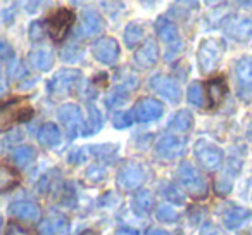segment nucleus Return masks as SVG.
Instances as JSON below:
<instances>
[{
	"label": "nucleus",
	"mask_w": 252,
	"mask_h": 235,
	"mask_svg": "<svg viewBox=\"0 0 252 235\" xmlns=\"http://www.w3.org/2000/svg\"><path fill=\"white\" fill-rule=\"evenodd\" d=\"M144 36H145L144 26H142L140 23H130V25L126 26L123 38H125V45L128 47V49H135V47L144 40Z\"/></svg>",
	"instance_id": "nucleus-27"
},
{
	"label": "nucleus",
	"mask_w": 252,
	"mask_h": 235,
	"mask_svg": "<svg viewBox=\"0 0 252 235\" xmlns=\"http://www.w3.org/2000/svg\"><path fill=\"white\" fill-rule=\"evenodd\" d=\"M28 33L33 42H38V40H42L43 36H45V26H43L42 21H33L32 25H30Z\"/></svg>",
	"instance_id": "nucleus-35"
},
{
	"label": "nucleus",
	"mask_w": 252,
	"mask_h": 235,
	"mask_svg": "<svg viewBox=\"0 0 252 235\" xmlns=\"http://www.w3.org/2000/svg\"><path fill=\"white\" fill-rule=\"evenodd\" d=\"M231 190V178H226V173H224L221 178H218L216 182V192L221 194V196H226Z\"/></svg>",
	"instance_id": "nucleus-38"
},
{
	"label": "nucleus",
	"mask_w": 252,
	"mask_h": 235,
	"mask_svg": "<svg viewBox=\"0 0 252 235\" xmlns=\"http://www.w3.org/2000/svg\"><path fill=\"white\" fill-rule=\"evenodd\" d=\"M87 178L90 180V182H98V180H102L104 178V168H102L98 163L92 165L90 168L87 169Z\"/></svg>",
	"instance_id": "nucleus-37"
},
{
	"label": "nucleus",
	"mask_w": 252,
	"mask_h": 235,
	"mask_svg": "<svg viewBox=\"0 0 252 235\" xmlns=\"http://www.w3.org/2000/svg\"><path fill=\"white\" fill-rule=\"evenodd\" d=\"M145 235H168L164 230H161V228H149L147 232H145Z\"/></svg>",
	"instance_id": "nucleus-46"
},
{
	"label": "nucleus",
	"mask_w": 252,
	"mask_h": 235,
	"mask_svg": "<svg viewBox=\"0 0 252 235\" xmlns=\"http://www.w3.org/2000/svg\"><path fill=\"white\" fill-rule=\"evenodd\" d=\"M151 88L154 92H158L161 97H164L166 101L171 102V104H178L182 101V88L171 76L156 74L154 78H151Z\"/></svg>",
	"instance_id": "nucleus-9"
},
{
	"label": "nucleus",
	"mask_w": 252,
	"mask_h": 235,
	"mask_svg": "<svg viewBox=\"0 0 252 235\" xmlns=\"http://www.w3.org/2000/svg\"><path fill=\"white\" fill-rule=\"evenodd\" d=\"M73 23H74V14L69 9H57L49 18L47 26H49V32H50V35H52V38L56 40V42H59V40H63L64 36L67 35V32H69V28L73 26Z\"/></svg>",
	"instance_id": "nucleus-10"
},
{
	"label": "nucleus",
	"mask_w": 252,
	"mask_h": 235,
	"mask_svg": "<svg viewBox=\"0 0 252 235\" xmlns=\"http://www.w3.org/2000/svg\"><path fill=\"white\" fill-rule=\"evenodd\" d=\"M158 59H159V47L154 40H147L133 56L135 64L138 67H142V69H149V67L156 66Z\"/></svg>",
	"instance_id": "nucleus-14"
},
{
	"label": "nucleus",
	"mask_w": 252,
	"mask_h": 235,
	"mask_svg": "<svg viewBox=\"0 0 252 235\" xmlns=\"http://www.w3.org/2000/svg\"><path fill=\"white\" fill-rule=\"evenodd\" d=\"M147 175H145V169L142 165L135 161H128L119 168L118 176H116V182L118 187L123 190H133L142 187V183L145 182Z\"/></svg>",
	"instance_id": "nucleus-4"
},
{
	"label": "nucleus",
	"mask_w": 252,
	"mask_h": 235,
	"mask_svg": "<svg viewBox=\"0 0 252 235\" xmlns=\"http://www.w3.org/2000/svg\"><path fill=\"white\" fill-rule=\"evenodd\" d=\"M85 156H87V151H85V149H76V151H73L69 154V161L73 163V165H78V163H83Z\"/></svg>",
	"instance_id": "nucleus-42"
},
{
	"label": "nucleus",
	"mask_w": 252,
	"mask_h": 235,
	"mask_svg": "<svg viewBox=\"0 0 252 235\" xmlns=\"http://www.w3.org/2000/svg\"><path fill=\"white\" fill-rule=\"evenodd\" d=\"M35 158H36V151L32 145H19V147H16L12 151V161L18 166H21V168L30 166L35 161Z\"/></svg>",
	"instance_id": "nucleus-29"
},
{
	"label": "nucleus",
	"mask_w": 252,
	"mask_h": 235,
	"mask_svg": "<svg viewBox=\"0 0 252 235\" xmlns=\"http://www.w3.org/2000/svg\"><path fill=\"white\" fill-rule=\"evenodd\" d=\"M61 123L66 127L69 138H74L78 134H81V128H83V114H81V109L76 104H66L59 109L57 112Z\"/></svg>",
	"instance_id": "nucleus-11"
},
{
	"label": "nucleus",
	"mask_w": 252,
	"mask_h": 235,
	"mask_svg": "<svg viewBox=\"0 0 252 235\" xmlns=\"http://www.w3.org/2000/svg\"><path fill=\"white\" fill-rule=\"evenodd\" d=\"M81 80V71L78 69H61L54 74V78L49 81V94L52 97H64L71 94L78 81Z\"/></svg>",
	"instance_id": "nucleus-3"
},
{
	"label": "nucleus",
	"mask_w": 252,
	"mask_h": 235,
	"mask_svg": "<svg viewBox=\"0 0 252 235\" xmlns=\"http://www.w3.org/2000/svg\"><path fill=\"white\" fill-rule=\"evenodd\" d=\"M154 196L149 190H138L137 196L133 197V209L142 216H147L152 209H154Z\"/></svg>",
	"instance_id": "nucleus-26"
},
{
	"label": "nucleus",
	"mask_w": 252,
	"mask_h": 235,
	"mask_svg": "<svg viewBox=\"0 0 252 235\" xmlns=\"http://www.w3.org/2000/svg\"><path fill=\"white\" fill-rule=\"evenodd\" d=\"M224 54V43L220 38H206L200 42L197 50V63H199L200 73L211 74L218 66Z\"/></svg>",
	"instance_id": "nucleus-2"
},
{
	"label": "nucleus",
	"mask_w": 252,
	"mask_h": 235,
	"mask_svg": "<svg viewBox=\"0 0 252 235\" xmlns=\"http://www.w3.org/2000/svg\"><path fill=\"white\" fill-rule=\"evenodd\" d=\"M133 120L138 123H149V121L159 120L164 112V105L152 97H144L135 104L133 107Z\"/></svg>",
	"instance_id": "nucleus-7"
},
{
	"label": "nucleus",
	"mask_w": 252,
	"mask_h": 235,
	"mask_svg": "<svg viewBox=\"0 0 252 235\" xmlns=\"http://www.w3.org/2000/svg\"><path fill=\"white\" fill-rule=\"evenodd\" d=\"M38 142L45 147H56L61 142V130L56 123H45L38 130Z\"/></svg>",
	"instance_id": "nucleus-23"
},
{
	"label": "nucleus",
	"mask_w": 252,
	"mask_h": 235,
	"mask_svg": "<svg viewBox=\"0 0 252 235\" xmlns=\"http://www.w3.org/2000/svg\"><path fill=\"white\" fill-rule=\"evenodd\" d=\"M23 76H26V67L23 66V63H14L9 67V78L11 80H19Z\"/></svg>",
	"instance_id": "nucleus-40"
},
{
	"label": "nucleus",
	"mask_w": 252,
	"mask_h": 235,
	"mask_svg": "<svg viewBox=\"0 0 252 235\" xmlns=\"http://www.w3.org/2000/svg\"><path fill=\"white\" fill-rule=\"evenodd\" d=\"M161 192H162V196L166 197L168 202L178 204V206L185 204V194H183L176 185H173V183H162Z\"/></svg>",
	"instance_id": "nucleus-31"
},
{
	"label": "nucleus",
	"mask_w": 252,
	"mask_h": 235,
	"mask_svg": "<svg viewBox=\"0 0 252 235\" xmlns=\"http://www.w3.org/2000/svg\"><path fill=\"white\" fill-rule=\"evenodd\" d=\"M0 90H2V76H0Z\"/></svg>",
	"instance_id": "nucleus-49"
},
{
	"label": "nucleus",
	"mask_w": 252,
	"mask_h": 235,
	"mask_svg": "<svg viewBox=\"0 0 252 235\" xmlns=\"http://www.w3.org/2000/svg\"><path fill=\"white\" fill-rule=\"evenodd\" d=\"M11 216L19 218L26 221H36L40 220V207L32 201H16L9 206Z\"/></svg>",
	"instance_id": "nucleus-18"
},
{
	"label": "nucleus",
	"mask_w": 252,
	"mask_h": 235,
	"mask_svg": "<svg viewBox=\"0 0 252 235\" xmlns=\"http://www.w3.org/2000/svg\"><path fill=\"white\" fill-rule=\"evenodd\" d=\"M81 235H97V234H95L94 230H85V232H83V234H81Z\"/></svg>",
	"instance_id": "nucleus-48"
},
{
	"label": "nucleus",
	"mask_w": 252,
	"mask_h": 235,
	"mask_svg": "<svg viewBox=\"0 0 252 235\" xmlns=\"http://www.w3.org/2000/svg\"><path fill=\"white\" fill-rule=\"evenodd\" d=\"M19 183V175L14 168L7 165H0V192L12 189Z\"/></svg>",
	"instance_id": "nucleus-30"
},
{
	"label": "nucleus",
	"mask_w": 252,
	"mask_h": 235,
	"mask_svg": "<svg viewBox=\"0 0 252 235\" xmlns=\"http://www.w3.org/2000/svg\"><path fill=\"white\" fill-rule=\"evenodd\" d=\"M130 90H131V87L126 83L118 85V87L112 88L107 94V97H105V105H107V109H116V107H121L123 104H126V101L130 99Z\"/></svg>",
	"instance_id": "nucleus-22"
},
{
	"label": "nucleus",
	"mask_w": 252,
	"mask_h": 235,
	"mask_svg": "<svg viewBox=\"0 0 252 235\" xmlns=\"http://www.w3.org/2000/svg\"><path fill=\"white\" fill-rule=\"evenodd\" d=\"M200 235H220V232L214 228V225L206 223L202 228H200Z\"/></svg>",
	"instance_id": "nucleus-44"
},
{
	"label": "nucleus",
	"mask_w": 252,
	"mask_h": 235,
	"mask_svg": "<svg viewBox=\"0 0 252 235\" xmlns=\"http://www.w3.org/2000/svg\"><path fill=\"white\" fill-rule=\"evenodd\" d=\"M178 182L193 199H204L207 196V182L202 175L199 173V169L192 165L190 161H182L178 166Z\"/></svg>",
	"instance_id": "nucleus-1"
},
{
	"label": "nucleus",
	"mask_w": 252,
	"mask_h": 235,
	"mask_svg": "<svg viewBox=\"0 0 252 235\" xmlns=\"http://www.w3.org/2000/svg\"><path fill=\"white\" fill-rule=\"evenodd\" d=\"M133 112L131 111H125V112H116L112 116V125H114L118 130H123V128H128L131 123H133Z\"/></svg>",
	"instance_id": "nucleus-34"
},
{
	"label": "nucleus",
	"mask_w": 252,
	"mask_h": 235,
	"mask_svg": "<svg viewBox=\"0 0 252 235\" xmlns=\"http://www.w3.org/2000/svg\"><path fill=\"white\" fill-rule=\"evenodd\" d=\"M187 99H189L190 104L197 105V107H202L204 105V88L199 81H192V83L189 85Z\"/></svg>",
	"instance_id": "nucleus-32"
},
{
	"label": "nucleus",
	"mask_w": 252,
	"mask_h": 235,
	"mask_svg": "<svg viewBox=\"0 0 252 235\" xmlns=\"http://www.w3.org/2000/svg\"><path fill=\"white\" fill-rule=\"evenodd\" d=\"M224 23H226L224 30L233 40L244 42V40L252 36V16H249V18H230Z\"/></svg>",
	"instance_id": "nucleus-13"
},
{
	"label": "nucleus",
	"mask_w": 252,
	"mask_h": 235,
	"mask_svg": "<svg viewBox=\"0 0 252 235\" xmlns=\"http://www.w3.org/2000/svg\"><path fill=\"white\" fill-rule=\"evenodd\" d=\"M247 138L252 142V120H251V123H249V127H247Z\"/></svg>",
	"instance_id": "nucleus-47"
},
{
	"label": "nucleus",
	"mask_w": 252,
	"mask_h": 235,
	"mask_svg": "<svg viewBox=\"0 0 252 235\" xmlns=\"http://www.w3.org/2000/svg\"><path fill=\"white\" fill-rule=\"evenodd\" d=\"M5 235H35V234L18 223H9L7 228H5Z\"/></svg>",
	"instance_id": "nucleus-39"
},
{
	"label": "nucleus",
	"mask_w": 252,
	"mask_h": 235,
	"mask_svg": "<svg viewBox=\"0 0 252 235\" xmlns=\"http://www.w3.org/2000/svg\"><path fill=\"white\" fill-rule=\"evenodd\" d=\"M251 218H252L251 209H247V207H240V206H233V207H230V209L224 211L223 223L228 230H237V228L244 227Z\"/></svg>",
	"instance_id": "nucleus-17"
},
{
	"label": "nucleus",
	"mask_w": 252,
	"mask_h": 235,
	"mask_svg": "<svg viewBox=\"0 0 252 235\" xmlns=\"http://www.w3.org/2000/svg\"><path fill=\"white\" fill-rule=\"evenodd\" d=\"M67 228V218L63 214H50L45 220L40 221V234L43 235H57Z\"/></svg>",
	"instance_id": "nucleus-20"
},
{
	"label": "nucleus",
	"mask_w": 252,
	"mask_h": 235,
	"mask_svg": "<svg viewBox=\"0 0 252 235\" xmlns=\"http://www.w3.org/2000/svg\"><path fill=\"white\" fill-rule=\"evenodd\" d=\"M14 57V49L5 38H0V61H9Z\"/></svg>",
	"instance_id": "nucleus-36"
},
{
	"label": "nucleus",
	"mask_w": 252,
	"mask_h": 235,
	"mask_svg": "<svg viewBox=\"0 0 252 235\" xmlns=\"http://www.w3.org/2000/svg\"><path fill=\"white\" fill-rule=\"evenodd\" d=\"M102 128V114L97 109V105L90 104L88 105V120L83 123V128H81V135L88 137V135L97 134Z\"/></svg>",
	"instance_id": "nucleus-25"
},
{
	"label": "nucleus",
	"mask_w": 252,
	"mask_h": 235,
	"mask_svg": "<svg viewBox=\"0 0 252 235\" xmlns=\"http://www.w3.org/2000/svg\"><path fill=\"white\" fill-rule=\"evenodd\" d=\"M102 30H104V19L100 18V14L92 9H85L81 12V25L78 32H83L85 36H94L102 33Z\"/></svg>",
	"instance_id": "nucleus-16"
},
{
	"label": "nucleus",
	"mask_w": 252,
	"mask_h": 235,
	"mask_svg": "<svg viewBox=\"0 0 252 235\" xmlns=\"http://www.w3.org/2000/svg\"><path fill=\"white\" fill-rule=\"evenodd\" d=\"M156 30H158V35L159 38L162 40L164 43H169V45H173V43L178 42V28H176V25L173 21H169V19L166 18H159L158 23H156Z\"/></svg>",
	"instance_id": "nucleus-21"
},
{
	"label": "nucleus",
	"mask_w": 252,
	"mask_h": 235,
	"mask_svg": "<svg viewBox=\"0 0 252 235\" xmlns=\"http://www.w3.org/2000/svg\"><path fill=\"white\" fill-rule=\"evenodd\" d=\"M192 125H193V116L190 114V111L182 109V111H178L171 118L168 128L173 132H176V134H185V132H189L190 128H192Z\"/></svg>",
	"instance_id": "nucleus-24"
},
{
	"label": "nucleus",
	"mask_w": 252,
	"mask_h": 235,
	"mask_svg": "<svg viewBox=\"0 0 252 235\" xmlns=\"http://www.w3.org/2000/svg\"><path fill=\"white\" fill-rule=\"evenodd\" d=\"M92 54H94V57L98 63L112 66L119 59V43L112 36H102L94 43Z\"/></svg>",
	"instance_id": "nucleus-8"
},
{
	"label": "nucleus",
	"mask_w": 252,
	"mask_h": 235,
	"mask_svg": "<svg viewBox=\"0 0 252 235\" xmlns=\"http://www.w3.org/2000/svg\"><path fill=\"white\" fill-rule=\"evenodd\" d=\"M156 216H158V220L162 221V223H175V221L178 220V214H176V211L173 209L169 204H161V206L158 207V211H156Z\"/></svg>",
	"instance_id": "nucleus-33"
},
{
	"label": "nucleus",
	"mask_w": 252,
	"mask_h": 235,
	"mask_svg": "<svg viewBox=\"0 0 252 235\" xmlns=\"http://www.w3.org/2000/svg\"><path fill=\"white\" fill-rule=\"evenodd\" d=\"M180 52H182V43H180V42H176V43H173V45L171 47H169V49H168V52H166V59H168V61H171L173 59V57H175V56H178V54Z\"/></svg>",
	"instance_id": "nucleus-43"
},
{
	"label": "nucleus",
	"mask_w": 252,
	"mask_h": 235,
	"mask_svg": "<svg viewBox=\"0 0 252 235\" xmlns=\"http://www.w3.org/2000/svg\"><path fill=\"white\" fill-rule=\"evenodd\" d=\"M235 76L238 81V95L252 88V57L244 56L235 64Z\"/></svg>",
	"instance_id": "nucleus-15"
},
{
	"label": "nucleus",
	"mask_w": 252,
	"mask_h": 235,
	"mask_svg": "<svg viewBox=\"0 0 252 235\" xmlns=\"http://www.w3.org/2000/svg\"><path fill=\"white\" fill-rule=\"evenodd\" d=\"M23 102L11 101L0 104V132H5L12 127L14 121H26L33 111L28 105H21Z\"/></svg>",
	"instance_id": "nucleus-6"
},
{
	"label": "nucleus",
	"mask_w": 252,
	"mask_h": 235,
	"mask_svg": "<svg viewBox=\"0 0 252 235\" xmlns=\"http://www.w3.org/2000/svg\"><path fill=\"white\" fill-rule=\"evenodd\" d=\"M226 81L223 78H216V80H211L207 83V92H209V101L211 105H220L223 102L224 95H226Z\"/></svg>",
	"instance_id": "nucleus-28"
},
{
	"label": "nucleus",
	"mask_w": 252,
	"mask_h": 235,
	"mask_svg": "<svg viewBox=\"0 0 252 235\" xmlns=\"http://www.w3.org/2000/svg\"><path fill=\"white\" fill-rule=\"evenodd\" d=\"M114 235H138V230H135V228H130V227H121L116 230Z\"/></svg>",
	"instance_id": "nucleus-45"
},
{
	"label": "nucleus",
	"mask_w": 252,
	"mask_h": 235,
	"mask_svg": "<svg viewBox=\"0 0 252 235\" xmlns=\"http://www.w3.org/2000/svg\"><path fill=\"white\" fill-rule=\"evenodd\" d=\"M28 63L36 71H50L54 66V52L50 49H35L28 54Z\"/></svg>",
	"instance_id": "nucleus-19"
},
{
	"label": "nucleus",
	"mask_w": 252,
	"mask_h": 235,
	"mask_svg": "<svg viewBox=\"0 0 252 235\" xmlns=\"http://www.w3.org/2000/svg\"><path fill=\"white\" fill-rule=\"evenodd\" d=\"M81 54V50L78 49L76 45H73V43H69V45L64 47L63 50V61H74L78 56Z\"/></svg>",
	"instance_id": "nucleus-41"
},
{
	"label": "nucleus",
	"mask_w": 252,
	"mask_h": 235,
	"mask_svg": "<svg viewBox=\"0 0 252 235\" xmlns=\"http://www.w3.org/2000/svg\"><path fill=\"white\" fill-rule=\"evenodd\" d=\"M199 165L207 171H216L223 163V151L207 140H199L193 147Z\"/></svg>",
	"instance_id": "nucleus-5"
},
{
	"label": "nucleus",
	"mask_w": 252,
	"mask_h": 235,
	"mask_svg": "<svg viewBox=\"0 0 252 235\" xmlns=\"http://www.w3.org/2000/svg\"><path fill=\"white\" fill-rule=\"evenodd\" d=\"M156 152L162 159H176L185 152V140L176 135H161L156 142Z\"/></svg>",
	"instance_id": "nucleus-12"
}]
</instances>
